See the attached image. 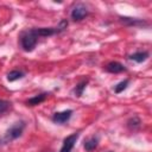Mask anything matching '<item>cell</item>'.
Listing matches in <instances>:
<instances>
[{"label": "cell", "instance_id": "7c38bea8", "mask_svg": "<svg viewBox=\"0 0 152 152\" xmlns=\"http://www.w3.org/2000/svg\"><path fill=\"white\" fill-rule=\"evenodd\" d=\"M121 21L126 23L127 25H133V26H137V25H146L145 21H141L139 19H132V18H121Z\"/></svg>", "mask_w": 152, "mask_h": 152}, {"label": "cell", "instance_id": "2e32d148", "mask_svg": "<svg viewBox=\"0 0 152 152\" xmlns=\"http://www.w3.org/2000/svg\"><path fill=\"white\" fill-rule=\"evenodd\" d=\"M7 108H8V102H6L4 100H0V114H2Z\"/></svg>", "mask_w": 152, "mask_h": 152}, {"label": "cell", "instance_id": "9a60e30c", "mask_svg": "<svg viewBox=\"0 0 152 152\" xmlns=\"http://www.w3.org/2000/svg\"><path fill=\"white\" fill-rule=\"evenodd\" d=\"M139 125H140V120L138 118H133V119H131L128 121V126L129 127H138Z\"/></svg>", "mask_w": 152, "mask_h": 152}, {"label": "cell", "instance_id": "9c48e42d", "mask_svg": "<svg viewBox=\"0 0 152 152\" xmlns=\"http://www.w3.org/2000/svg\"><path fill=\"white\" fill-rule=\"evenodd\" d=\"M46 97H48V94L43 93V94L36 95V96H33V97L28 99V100L26 101V103H27V104H30V106H37V104H40L42 102H44Z\"/></svg>", "mask_w": 152, "mask_h": 152}, {"label": "cell", "instance_id": "52a82bcc", "mask_svg": "<svg viewBox=\"0 0 152 152\" xmlns=\"http://www.w3.org/2000/svg\"><path fill=\"white\" fill-rule=\"evenodd\" d=\"M34 32H36V34L39 38V37H49V36H52L55 33H58L59 31L57 30V27L56 28H53V27H40V28H34Z\"/></svg>", "mask_w": 152, "mask_h": 152}, {"label": "cell", "instance_id": "ba28073f", "mask_svg": "<svg viewBox=\"0 0 152 152\" xmlns=\"http://www.w3.org/2000/svg\"><path fill=\"white\" fill-rule=\"evenodd\" d=\"M147 58H148V52H146V51H138V52L129 56V59H132L137 63H142Z\"/></svg>", "mask_w": 152, "mask_h": 152}, {"label": "cell", "instance_id": "8fae6325", "mask_svg": "<svg viewBox=\"0 0 152 152\" xmlns=\"http://www.w3.org/2000/svg\"><path fill=\"white\" fill-rule=\"evenodd\" d=\"M23 77H24V72L20 71V70H12L7 74V80L10 82H14V81H17L19 78H23Z\"/></svg>", "mask_w": 152, "mask_h": 152}, {"label": "cell", "instance_id": "5b68a950", "mask_svg": "<svg viewBox=\"0 0 152 152\" xmlns=\"http://www.w3.org/2000/svg\"><path fill=\"white\" fill-rule=\"evenodd\" d=\"M72 115V110L71 109H66V110H63V112H58V113H55L53 116H52V121L55 124H64L66 122Z\"/></svg>", "mask_w": 152, "mask_h": 152}, {"label": "cell", "instance_id": "30bf717a", "mask_svg": "<svg viewBox=\"0 0 152 152\" xmlns=\"http://www.w3.org/2000/svg\"><path fill=\"white\" fill-rule=\"evenodd\" d=\"M97 144H99V139L96 137H91V138H89L88 140L84 141V145L83 146H84L86 151L90 152V151H93V150H95L97 147Z\"/></svg>", "mask_w": 152, "mask_h": 152}, {"label": "cell", "instance_id": "4fadbf2b", "mask_svg": "<svg viewBox=\"0 0 152 152\" xmlns=\"http://www.w3.org/2000/svg\"><path fill=\"white\" fill-rule=\"evenodd\" d=\"M128 83H129V81L128 80H125V81H121L120 83H118L115 87H114V93H116V94H120L121 91H124L126 88H127V86H128Z\"/></svg>", "mask_w": 152, "mask_h": 152}, {"label": "cell", "instance_id": "8992f818", "mask_svg": "<svg viewBox=\"0 0 152 152\" xmlns=\"http://www.w3.org/2000/svg\"><path fill=\"white\" fill-rule=\"evenodd\" d=\"M106 70L108 72H112V74H119V72L126 71V68L119 62H109L106 65Z\"/></svg>", "mask_w": 152, "mask_h": 152}, {"label": "cell", "instance_id": "6da1fadb", "mask_svg": "<svg viewBox=\"0 0 152 152\" xmlns=\"http://www.w3.org/2000/svg\"><path fill=\"white\" fill-rule=\"evenodd\" d=\"M37 42H38V36L36 34L34 28L33 30H27V31L23 32L21 36H20V44H21V48L25 51H28V52L32 51L36 48Z\"/></svg>", "mask_w": 152, "mask_h": 152}, {"label": "cell", "instance_id": "7a4b0ae2", "mask_svg": "<svg viewBox=\"0 0 152 152\" xmlns=\"http://www.w3.org/2000/svg\"><path fill=\"white\" fill-rule=\"evenodd\" d=\"M24 127H25V124L23 121H19V122H15L13 126L10 127V129L7 131L6 133V140H14L17 138H19L24 131Z\"/></svg>", "mask_w": 152, "mask_h": 152}, {"label": "cell", "instance_id": "5bb4252c", "mask_svg": "<svg viewBox=\"0 0 152 152\" xmlns=\"http://www.w3.org/2000/svg\"><path fill=\"white\" fill-rule=\"evenodd\" d=\"M86 86H87V80L86 81H82V82H80L77 86H76V88H75V95L76 96H81L82 95V93H83V89L86 88Z\"/></svg>", "mask_w": 152, "mask_h": 152}, {"label": "cell", "instance_id": "3957f363", "mask_svg": "<svg viewBox=\"0 0 152 152\" xmlns=\"http://www.w3.org/2000/svg\"><path fill=\"white\" fill-rule=\"evenodd\" d=\"M87 15H88V10H87V7H86L84 5H82V4L76 5V6L72 8V11H71V19H72L74 21H80V20H82L83 18H86Z\"/></svg>", "mask_w": 152, "mask_h": 152}, {"label": "cell", "instance_id": "277c9868", "mask_svg": "<svg viewBox=\"0 0 152 152\" xmlns=\"http://www.w3.org/2000/svg\"><path fill=\"white\" fill-rule=\"evenodd\" d=\"M78 133H72L70 135H68L64 140H63V145L59 150V152H71V150L74 148L75 144H76V140L78 139Z\"/></svg>", "mask_w": 152, "mask_h": 152}]
</instances>
